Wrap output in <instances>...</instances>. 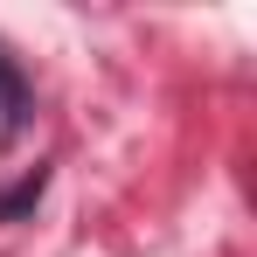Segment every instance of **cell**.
I'll return each instance as SVG.
<instances>
[{
  "instance_id": "7a4b0ae2",
  "label": "cell",
  "mask_w": 257,
  "mask_h": 257,
  "mask_svg": "<svg viewBox=\"0 0 257 257\" xmlns=\"http://www.w3.org/2000/svg\"><path fill=\"white\" fill-rule=\"evenodd\" d=\"M0 104H7V111H21V77H14L7 63H0Z\"/></svg>"
},
{
  "instance_id": "6da1fadb",
  "label": "cell",
  "mask_w": 257,
  "mask_h": 257,
  "mask_svg": "<svg viewBox=\"0 0 257 257\" xmlns=\"http://www.w3.org/2000/svg\"><path fill=\"white\" fill-rule=\"evenodd\" d=\"M42 181H49V174L35 167V174H28V181H21V188H14V195H0V222H7V215H21V209H28V202L42 195Z\"/></svg>"
}]
</instances>
